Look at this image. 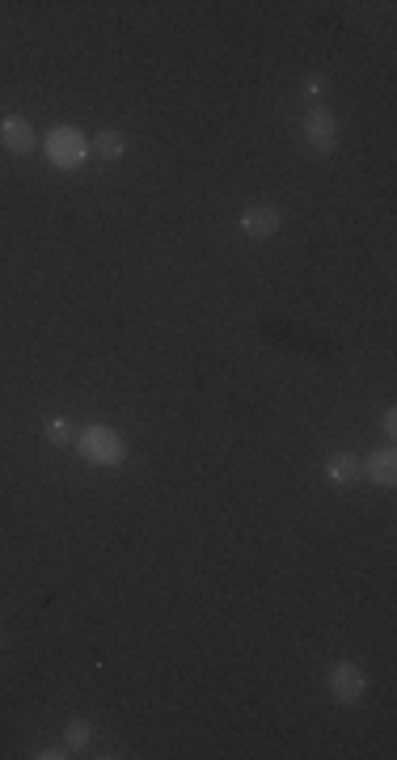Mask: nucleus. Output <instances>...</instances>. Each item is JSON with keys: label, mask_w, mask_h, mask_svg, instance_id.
<instances>
[{"label": "nucleus", "mask_w": 397, "mask_h": 760, "mask_svg": "<svg viewBox=\"0 0 397 760\" xmlns=\"http://www.w3.org/2000/svg\"><path fill=\"white\" fill-rule=\"evenodd\" d=\"M77 452L85 456L89 465H102V469L123 465V456H127L123 435H119L115 427H102V423H93V427L77 431Z\"/></svg>", "instance_id": "obj_1"}, {"label": "nucleus", "mask_w": 397, "mask_h": 760, "mask_svg": "<svg viewBox=\"0 0 397 760\" xmlns=\"http://www.w3.org/2000/svg\"><path fill=\"white\" fill-rule=\"evenodd\" d=\"M43 152H47V161L55 169H81L85 157H89V140H85V131L81 127H51L47 131V140H43Z\"/></svg>", "instance_id": "obj_2"}, {"label": "nucleus", "mask_w": 397, "mask_h": 760, "mask_svg": "<svg viewBox=\"0 0 397 760\" xmlns=\"http://www.w3.org/2000/svg\"><path fill=\"white\" fill-rule=\"evenodd\" d=\"M326 684H330V697L338 701V706H355V701L368 693V676H364L359 663H334Z\"/></svg>", "instance_id": "obj_3"}, {"label": "nucleus", "mask_w": 397, "mask_h": 760, "mask_svg": "<svg viewBox=\"0 0 397 760\" xmlns=\"http://www.w3.org/2000/svg\"><path fill=\"white\" fill-rule=\"evenodd\" d=\"M305 140H309L317 152H334V144H338V119H334L326 106L305 110Z\"/></svg>", "instance_id": "obj_4"}, {"label": "nucleus", "mask_w": 397, "mask_h": 760, "mask_svg": "<svg viewBox=\"0 0 397 760\" xmlns=\"http://www.w3.org/2000/svg\"><path fill=\"white\" fill-rule=\"evenodd\" d=\"M279 224H283V216H279V207H275V203H254V207H245V212H241L245 237H254V241L275 237V233H279Z\"/></svg>", "instance_id": "obj_5"}, {"label": "nucleus", "mask_w": 397, "mask_h": 760, "mask_svg": "<svg viewBox=\"0 0 397 760\" xmlns=\"http://www.w3.org/2000/svg\"><path fill=\"white\" fill-rule=\"evenodd\" d=\"M0 144H5L13 157H26V152L39 148V136H34V123L22 119V114H9L5 123H0Z\"/></svg>", "instance_id": "obj_6"}, {"label": "nucleus", "mask_w": 397, "mask_h": 760, "mask_svg": "<svg viewBox=\"0 0 397 760\" xmlns=\"http://www.w3.org/2000/svg\"><path fill=\"white\" fill-rule=\"evenodd\" d=\"M364 473H368L376 486H393V482H397V452H393V448H376L368 461H364Z\"/></svg>", "instance_id": "obj_7"}, {"label": "nucleus", "mask_w": 397, "mask_h": 760, "mask_svg": "<svg viewBox=\"0 0 397 760\" xmlns=\"http://www.w3.org/2000/svg\"><path fill=\"white\" fill-rule=\"evenodd\" d=\"M326 473H330V482H334V486H355V482H359V473H364V461H359L355 452H338V456H330Z\"/></svg>", "instance_id": "obj_8"}, {"label": "nucleus", "mask_w": 397, "mask_h": 760, "mask_svg": "<svg viewBox=\"0 0 397 760\" xmlns=\"http://www.w3.org/2000/svg\"><path fill=\"white\" fill-rule=\"evenodd\" d=\"M89 148H93V152H98V157H102V161H119V157H123V152H127V136H123V131H102V136H98V140H93Z\"/></svg>", "instance_id": "obj_9"}, {"label": "nucleus", "mask_w": 397, "mask_h": 760, "mask_svg": "<svg viewBox=\"0 0 397 760\" xmlns=\"http://www.w3.org/2000/svg\"><path fill=\"white\" fill-rule=\"evenodd\" d=\"M47 444H55V448L77 444V427H72L68 418H51V423H47Z\"/></svg>", "instance_id": "obj_10"}, {"label": "nucleus", "mask_w": 397, "mask_h": 760, "mask_svg": "<svg viewBox=\"0 0 397 760\" xmlns=\"http://www.w3.org/2000/svg\"><path fill=\"white\" fill-rule=\"evenodd\" d=\"M64 744H68V752H81V748H89V744H93V727H89L85 718L68 722V735H64Z\"/></svg>", "instance_id": "obj_11"}, {"label": "nucleus", "mask_w": 397, "mask_h": 760, "mask_svg": "<svg viewBox=\"0 0 397 760\" xmlns=\"http://www.w3.org/2000/svg\"><path fill=\"white\" fill-rule=\"evenodd\" d=\"M381 427H385V435H389V440H393V435H397V410H393V406L385 410V418H381Z\"/></svg>", "instance_id": "obj_12"}, {"label": "nucleus", "mask_w": 397, "mask_h": 760, "mask_svg": "<svg viewBox=\"0 0 397 760\" xmlns=\"http://www.w3.org/2000/svg\"><path fill=\"white\" fill-rule=\"evenodd\" d=\"M34 756H39V760H64V756H72V752H68V744H64V748H43V752H34Z\"/></svg>", "instance_id": "obj_13"}]
</instances>
